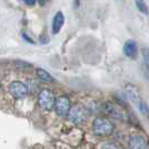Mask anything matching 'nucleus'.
<instances>
[{
  "label": "nucleus",
  "mask_w": 149,
  "mask_h": 149,
  "mask_svg": "<svg viewBox=\"0 0 149 149\" xmlns=\"http://www.w3.org/2000/svg\"><path fill=\"white\" fill-rule=\"evenodd\" d=\"M92 129H93V132L97 136L107 137V136H110L113 132L114 126L109 119L103 118V117H99L93 121Z\"/></svg>",
  "instance_id": "1"
},
{
  "label": "nucleus",
  "mask_w": 149,
  "mask_h": 149,
  "mask_svg": "<svg viewBox=\"0 0 149 149\" xmlns=\"http://www.w3.org/2000/svg\"><path fill=\"white\" fill-rule=\"evenodd\" d=\"M89 110L81 104L72 107L68 111V119L75 125H82L89 118Z\"/></svg>",
  "instance_id": "2"
},
{
  "label": "nucleus",
  "mask_w": 149,
  "mask_h": 149,
  "mask_svg": "<svg viewBox=\"0 0 149 149\" xmlns=\"http://www.w3.org/2000/svg\"><path fill=\"white\" fill-rule=\"evenodd\" d=\"M38 104L44 110H51L55 104V97L52 91L45 89L42 90L38 94Z\"/></svg>",
  "instance_id": "3"
},
{
  "label": "nucleus",
  "mask_w": 149,
  "mask_h": 149,
  "mask_svg": "<svg viewBox=\"0 0 149 149\" xmlns=\"http://www.w3.org/2000/svg\"><path fill=\"white\" fill-rule=\"evenodd\" d=\"M55 111L60 117H65L68 114V111L71 109V101L66 95L60 97L55 101Z\"/></svg>",
  "instance_id": "4"
},
{
  "label": "nucleus",
  "mask_w": 149,
  "mask_h": 149,
  "mask_svg": "<svg viewBox=\"0 0 149 149\" xmlns=\"http://www.w3.org/2000/svg\"><path fill=\"white\" fill-rule=\"evenodd\" d=\"M9 92L16 99H22V97H25L27 95L28 89L22 82L14 81V82H11L9 84Z\"/></svg>",
  "instance_id": "5"
},
{
  "label": "nucleus",
  "mask_w": 149,
  "mask_h": 149,
  "mask_svg": "<svg viewBox=\"0 0 149 149\" xmlns=\"http://www.w3.org/2000/svg\"><path fill=\"white\" fill-rule=\"evenodd\" d=\"M123 52H125L127 57L131 58V60H136L138 56V45H137V43L134 39H128L123 45Z\"/></svg>",
  "instance_id": "6"
},
{
  "label": "nucleus",
  "mask_w": 149,
  "mask_h": 149,
  "mask_svg": "<svg viewBox=\"0 0 149 149\" xmlns=\"http://www.w3.org/2000/svg\"><path fill=\"white\" fill-rule=\"evenodd\" d=\"M129 149H147V140L139 134H134L129 138Z\"/></svg>",
  "instance_id": "7"
},
{
  "label": "nucleus",
  "mask_w": 149,
  "mask_h": 149,
  "mask_svg": "<svg viewBox=\"0 0 149 149\" xmlns=\"http://www.w3.org/2000/svg\"><path fill=\"white\" fill-rule=\"evenodd\" d=\"M64 20H65L64 15H63V13H61V11H58L56 15L54 16V18H53V24H52L53 34L56 35V34L60 33V30L62 29V27H63V25H64Z\"/></svg>",
  "instance_id": "8"
},
{
  "label": "nucleus",
  "mask_w": 149,
  "mask_h": 149,
  "mask_svg": "<svg viewBox=\"0 0 149 149\" xmlns=\"http://www.w3.org/2000/svg\"><path fill=\"white\" fill-rule=\"evenodd\" d=\"M103 110H104V112L108 116H110L112 118H116V119H122V118H123V117H122V112L119 111L113 104L105 103Z\"/></svg>",
  "instance_id": "9"
},
{
  "label": "nucleus",
  "mask_w": 149,
  "mask_h": 149,
  "mask_svg": "<svg viewBox=\"0 0 149 149\" xmlns=\"http://www.w3.org/2000/svg\"><path fill=\"white\" fill-rule=\"evenodd\" d=\"M126 93H127L128 97H129L132 102H134L136 104H137L139 101H141V100H140V97H139V93L137 92V90L134 89V86L128 85L127 88H126Z\"/></svg>",
  "instance_id": "10"
},
{
  "label": "nucleus",
  "mask_w": 149,
  "mask_h": 149,
  "mask_svg": "<svg viewBox=\"0 0 149 149\" xmlns=\"http://www.w3.org/2000/svg\"><path fill=\"white\" fill-rule=\"evenodd\" d=\"M36 73H37L38 79H39L40 81L46 82V83L54 82V77H53L52 75L49 74L47 71H45V70H43V68H38L37 71H36Z\"/></svg>",
  "instance_id": "11"
},
{
  "label": "nucleus",
  "mask_w": 149,
  "mask_h": 149,
  "mask_svg": "<svg viewBox=\"0 0 149 149\" xmlns=\"http://www.w3.org/2000/svg\"><path fill=\"white\" fill-rule=\"evenodd\" d=\"M134 3H136L137 9H138L140 13H142L143 15H148L149 9H148L147 3L145 2V0H134Z\"/></svg>",
  "instance_id": "12"
},
{
  "label": "nucleus",
  "mask_w": 149,
  "mask_h": 149,
  "mask_svg": "<svg viewBox=\"0 0 149 149\" xmlns=\"http://www.w3.org/2000/svg\"><path fill=\"white\" fill-rule=\"evenodd\" d=\"M137 107H138V109H139V111L141 112L142 114H145V116H147L149 113V107L145 102H142V101H139L138 103H137Z\"/></svg>",
  "instance_id": "13"
},
{
  "label": "nucleus",
  "mask_w": 149,
  "mask_h": 149,
  "mask_svg": "<svg viewBox=\"0 0 149 149\" xmlns=\"http://www.w3.org/2000/svg\"><path fill=\"white\" fill-rule=\"evenodd\" d=\"M141 71H142L143 76H145V79H146V80H149V64H147V63H142Z\"/></svg>",
  "instance_id": "14"
},
{
  "label": "nucleus",
  "mask_w": 149,
  "mask_h": 149,
  "mask_svg": "<svg viewBox=\"0 0 149 149\" xmlns=\"http://www.w3.org/2000/svg\"><path fill=\"white\" fill-rule=\"evenodd\" d=\"M142 57L145 60V63L149 64V48H142Z\"/></svg>",
  "instance_id": "15"
},
{
  "label": "nucleus",
  "mask_w": 149,
  "mask_h": 149,
  "mask_svg": "<svg viewBox=\"0 0 149 149\" xmlns=\"http://www.w3.org/2000/svg\"><path fill=\"white\" fill-rule=\"evenodd\" d=\"M101 149H119V148H118V146H117L116 143L108 142V143H104V145L102 146V148H101Z\"/></svg>",
  "instance_id": "16"
},
{
  "label": "nucleus",
  "mask_w": 149,
  "mask_h": 149,
  "mask_svg": "<svg viewBox=\"0 0 149 149\" xmlns=\"http://www.w3.org/2000/svg\"><path fill=\"white\" fill-rule=\"evenodd\" d=\"M26 5H28V6H34L35 5V2H36V0H22Z\"/></svg>",
  "instance_id": "17"
},
{
  "label": "nucleus",
  "mask_w": 149,
  "mask_h": 149,
  "mask_svg": "<svg viewBox=\"0 0 149 149\" xmlns=\"http://www.w3.org/2000/svg\"><path fill=\"white\" fill-rule=\"evenodd\" d=\"M38 1H39V3H40L42 6H44L45 3H46V1H47V0H38Z\"/></svg>",
  "instance_id": "18"
}]
</instances>
